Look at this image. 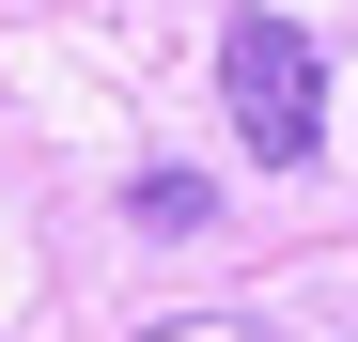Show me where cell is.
<instances>
[{"label": "cell", "instance_id": "6da1fadb", "mask_svg": "<svg viewBox=\"0 0 358 342\" xmlns=\"http://www.w3.org/2000/svg\"><path fill=\"white\" fill-rule=\"evenodd\" d=\"M218 109H234V140H250L265 171H296V156H312V125H327V63H312V31H296V16H234V31H218Z\"/></svg>", "mask_w": 358, "mask_h": 342}, {"label": "cell", "instance_id": "7a4b0ae2", "mask_svg": "<svg viewBox=\"0 0 358 342\" xmlns=\"http://www.w3.org/2000/svg\"><path fill=\"white\" fill-rule=\"evenodd\" d=\"M156 342H280V327H250V311H187V327H156Z\"/></svg>", "mask_w": 358, "mask_h": 342}]
</instances>
